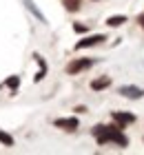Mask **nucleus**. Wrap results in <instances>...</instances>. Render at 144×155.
<instances>
[{
	"instance_id": "f257e3e1",
	"label": "nucleus",
	"mask_w": 144,
	"mask_h": 155,
	"mask_svg": "<svg viewBox=\"0 0 144 155\" xmlns=\"http://www.w3.org/2000/svg\"><path fill=\"white\" fill-rule=\"evenodd\" d=\"M93 135H95L98 144H118V146H126L129 140L126 135L122 133V126H95L93 129Z\"/></svg>"
},
{
	"instance_id": "6e6552de",
	"label": "nucleus",
	"mask_w": 144,
	"mask_h": 155,
	"mask_svg": "<svg viewBox=\"0 0 144 155\" xmlns=\"http://www.w3.org/2000/svg\"><path fill=\"white\" fill-rule=\"evenodd\" d=\"M122 22H126L124 16H113V18H109V25H111V27H120Z\"/></svg>"
},
{
	"instance_id": "0eeeda50",
	"label": "nucleus",
	"mask_w": 144,
	"mask_h": 155,
	"mask_svg": "<svg viewBox=\"0 0 144 155\" xmlns=\"http://www.w3.org/2000/svg\"><path fill=\"white\" fill-rule=\"evenodd\" d=\"M111 84V80L109 78H100V80H93L91 82V89H95V91H102V89H106Z\"/></svg>"
},
{
	"instance_id": "9d476101",
	"label": "nucleus",
	"mask_w": 144,
	"mask_h": 155,
	"mask_svg": "<svg viewBox=\"0 0 144 155\" xmlns=\"http://www.w3.org/2000/svg\"><path fill=\"white\" fill-rule=\"evenodd\" d=\"M67 9L75 11V9H78V0H67Z\"/></svg>"
},
{
	"instance_id": "39448f33",
	"label": "nucleus",
	"mask_w": 144,
	"mask_h": 155,
	"mask_svg": "<svg viewBox=\"0 0 144 155\" xmlns=\"http://www.w3.org/2000/svg\"><path fill=\"white\" fill-rule=\"evenodd\" d=\"M113 120L118 124H131V122H135V115H131V113H118V111H115Z\"/></svg>"
},
{
	"instance_id": "423d86ee",
	"label": "nucleus",
	"mask_w": 144,
	"mask_h": 155,
	"mask_svg": "<svg viewBox=\"0 0 144 155\" xmlns=\"http://www.w3.org/2000/svg\"><path fill=\"white\" fill-rule=\"evenodd\" d=\"M120 93L124 95V97H142V91L138 87H122Z\"/></svg>"
},
{
	"instance_id": "9b49d317",
	"label": "nucleus",
	"mask_w": 144,
	"mask_h": 155,
	"mask_svg": "<svg viewBox=\"0 0 144 155\" xmlns=\"http://www.w3.org/2000/svg\"><path fill=\"white\" fill-rule=\"evenodd\" d=\"M140 25H142V27H144V16H140Z\"/></svg>"
},
{
	"instance_id": "f03ea898",
	"label": "nucleus",
	"mask_w": 144,
	"mask_h": 155,
	"mask_svg": "<svg viewBox=\"0 0 144 155\" xmlns=\"http://www.w3.org/2000/svg\"><path fill=\"white\" fill-rule=\"evenodd\" d=\"M102 40H106V36H91V38H84L75 45V49H86V47H93V45H100Z\"/></svg>"
},
{
	"instance_id": "20e7f679",
	"label": "nucleus",
	"mask_w": 144,
	"mask_h": 155,
	"mask_svg": "<svg viewBox=\"0 0 144 155\" xmlns=\"http://www.w3.org/2000/svg\"><path fill=\"white\" fill-rule=\"evenodd\" d=\"M55 126H60V129H67V131H75V129H78V120H75V117L55 120Z\"/></svg>"
},
{
	"instance_id": "1a4fd4ad",
	"label": "nucleus",
	"mask_w": 144,
	"mask_h": 155,
	"mask_svg": "<svg viewBox=\"0 0 144 155\" xmlns=\"http://www.w3.org/2000/svg\"><path fill=\"white\" fill-rule=\"evenodd\" d=\"M0 142H2L5 146H11V144H13V140H11V135H7V133L0 131Z\"/></svg>"
},
{
	"instance_id": "7ed1b4c3",
	"label": "nucleus",
	"mask_w": 144,
	"mask_h": 155,
	"mask_svg": "<svg viewBox=\"0 0 144 155\" xmlns=\"http://www.w3.org/2000/svg\"><path fill=\"white\" fill-rule=\"evenodd\" d=\"M93 64L91 60H75V62H71V64L67 67V71L69 73H78V71H82V69H89Z\"/></svg>"
}]
</instances>
